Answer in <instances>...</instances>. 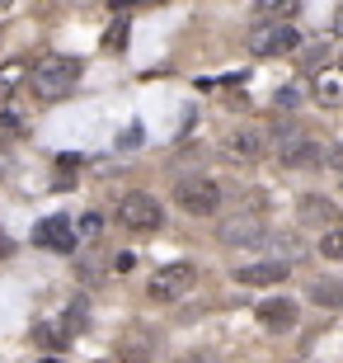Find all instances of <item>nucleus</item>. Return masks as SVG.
Listing matches in <instances>:
<instances>
[{
    "label": "nucleus",
    "mask_w": 343,
    "mask_h": 363,
    "mask_svg": "<svg viewBox=\"0 0 343 363\" xmlns=\"http://www.w3.org/2000/svg\"><path fill=\"white\" fill-rule=\"evenodd\" d=\"M80 71H85V62H76V57H42V62H33L28 85H33V94L42 104H57V99H66L76 90Z\"/></svg>",
    "instance_id": "1"
},
{
    "label": "nucleus",
    "mask_w": 343,
    "mask_h": 363,
    "mask_svg": "<svg viewBox=\"0 0 343 363\" xmlns=\"http://www.w3.org/2000/svg\"><path fill=\"white\" fill-rule=\"evenodd\" d=\"M264 236H268V217L259 203H245V208H236L216 222V241L231 245V250H254Z\"/></svg>",
    "instance_id": "2"
},
{
    "label": "nucleus",
    "mask_w": 343,
    "mask_h": 363,
    "mask_svg": "<svg viewBox=\"0 0 343 363\" xmlns=\"http://www.w3.org/2000/svg\"><path fill=\"white\" fill-rule=\"evenodd\" d=\"M273 156L287 165V170H315V165H325V147H320L310 133H301V128L273 133Z\"/></svg>",
    "instance_id": "3"
},
{
    "label": "nucleus",
    "mask_w": 343,
    "mask_h": 363,
    "mask_svg": "<svg viewBox=\"0 0 343 363\" xmlns=\"http://www.w3.org/2000/svg\"><path fill=\"white\" fill-rule=\"evenodd\" d=\"M174 203L188 217H216L221 213V184L207 175H184V179H174Z\"/></svg>",
    "instance_id": "4"
},
{
    "label": "nucleus",
    "mask_w": 343,
    "mask_h": 363,
    "mask_svg": "<svg viewBox=\"0 0 343 363\" xmlns=\"http://www.w3.org/2000/svg\"><path fill=\"white\" fill-rule=\"evenodd\" d=\"M198 288V269L193 264H165V269H156L151 279H146V297L151 302H184L188 293Z\"/></svg>",
    "instance_id": "5"
},
{
    "label": "nucleus",
    "mask_w": 343,
    "mask_h": 363,
    "mask_svg": "<svg viewBox=\"0 0 343 363\" xmlns=\"http://www.w3.org/2000/svg\"><path fill=\"white\" fill-rule=\"evenodd\" d=\"M301 48V28L291 19H264V24L250 33V52L254 57H287Z\"/></svg>",
    "instance_id": "6"
},
{
    "label": "nucleus",
    "mask_w": 343,
    "mask_h": 363,
    "mask_svg": "<svg viewBox=\"0 0 343 363\" xmlns=\"http://www.w3.org/2000/svg\"><path fill=\"white\" fill-rule=\"evenodd\" d=\"M118 222L127 231H136V236H151V231L165 227V203L156 199V194H127V199L118 203Z\"/></svg>",
    "instance_id": "7"
},
{
    "label": "nucleus",
    "mask_w": 343,
    "mask_h": 363,
    "mask_svg": "<svg viewBox=\"0 0 343 363\" xmlns=\"http://www.w3.org/2000/svg\"><path fill=\"white\" fill-rule=\"evenodd\" d=\"M33 245H42V250H52V255H76V227L66 222V213H57V217H42L38 227H33Z\"/></svg>",
    "instance_id": "8"
},
{
    "label": "nucleus",
    "mask_w": 343,
    "mask_h": 363,
    "mask_svg": "<svg viewBox=\"0 0 343 363\" xmlns=\"http://www.w3.org/2000/svg\"><path fill=\"white\" fill-rule=\"evenodd\" d=\"M268 133L264 128H236L231 137H221V151L231 156V161H240V165H254V161H264L268 156Z\"/></svg>",
    "instance_id": "9"
},
{
    "label": "nucleus",
    "mask_w": 343,
    "mask_h": 363,
    "mask_svg": "<svg viewBox=\"0 0 343 363\" xmlns=\"http://www.w3.org/2000/svg\"><path fill=\"white\" fill-rule=\"evenodd\" d=\"M287 274H291V264L259 255V259H250V264H236L231 279H236L240 288H277V283H287Z\"/></svg>",
    "instance_id": "10"
},
{
    "label": "nucleus",
    "mask_w": 343,
    "mask_h": 363,
    "mask_svg": "<svg viewBox=\"0 0 343 363\" xmlns=\"http://www.w3.org/2000/svg\"><path fill=\"white\" fill-rule=\"evenodd\" d=\"M254 321L264 325L268 335H287V330H296L301 311H296V302H291V297H264V302L254 307Z\"/></svg>",
    "instance_id": "11"
},
{
    "label": "nucleus",
    "mask_w": 343,
    "mask_h": 363,
    "mask_svg": "<svg viewBox=\"0 0 343 363\" xmlns=\"http://www.w3.org/2000/svg\"><path fill=\"white\" fill-rule=\"evenodd\" d=\"M310 94L325 108H343V67H320L310 76Z\"/></svg>",
    "instance_id": "12"
},
{
    "label": "nucleus",
    "mask_w": 343,
    "mask_h": 363,
    "mask_svg": "<svg viewBox=\"0 0 343 363\" xmlns=\"http://www.w3.org/2000/svg\"><path fill=\"white\" fill-rule=\"evenodd\" d=\"M301 222L306 227H320V231L339 227V203L325 199V194H306L301 199Z\"/></svg>",
    "instance_id": "13"
},
{
    "label": "nucleus",
    "mask_w": 343,
    "mask_h": 363,
    "mask_svg": "<svg viewBox=\"0 0 343 363\" xmlns=\"http://www.w3.org/2000/svg\"><path fill=\"white\" fill-rule=\"evenodd\" d=\"M254 250H259V255H268V259H282V264H296V259H301V241H296V236H287V231H268Z\"/></svg>",
    "instance_id": "14"
},
{
    "label": "nucleus",
    "mask_w": 343,
    "mask_h": 363,
    "mask_svg": "<svg viewBox=\"0 0 343 363\" xmlns=\"http://www.w3.org/2000/svg\"><path fill=\"white\" fill-rule=\"evenodd\" d=\"M28 76H33V67L19 62V57H14V62H0V104H10L14 94L28 85Z\"/></svg>",
    "instance_id": "15"
},
{
    "label": "nucleus",
    "mask_w": 343,
    "mask_h": 363,
    "mask_svg": "<svg viewBox=\"0 0 343 363\" xmlns=\"http://www.w3.org/2000/svg\"><path fill=\"white\" fill-rule=\"evenodd\" d=\"M156 354V330H146V325H132L127 335H122V359L127 363H146Z\"/></svg>",
    "instance_id": "16"
},
{
    "label": "nucleus",
    "mask_w": 343,
    "mask_h": 363,
    "mask_svg": "<svg viewBox=\"0 0 343 363\" xmlns=\"http://www.w3.org/2000/svg\"><path fill=\"white\" fill-rule=\"evenodd\" d=\"M310 302L325 311H343V279H315L310 283Z\"/></svg>",
    "instance_id": "17"
},
{
    "label": "nucleus",
    "mask_w": 343,
    "mask_h": 363,
    "mask_svg": "<svg viewBox=\"0 0 343 363\" xmlns=\"http://www.w3.org/2000/svg\"><path fill=\"white\" fill-rule=\"evenodd\" d=\"M90 316H94V311H90V297H85V293L71 297V307H66V325H62V330H66L71 340L85 335V330H90Z\"/></svg>",
    "instance_id": "18"
},
{
    "label": "nucleus",
    "mask_w": 343,
    "mask_h": 363,
    "mask_svg": "<svg viewBox=\"0 0 343 363\" xmlns=\"http://www.w3.org/2000/svg\"><path fill=\"white\" fill-rule=\"evenodd\" d=\"M33 345H38V350H47V354H57V350H66V345H71V335L42 321V325H33Z\"/></svg>",
    "instance_id": "19"
},
{
    "label": "nucleus",
    "mask_w": 343,
    "mask_h": 363,
    "mask_svg": "<svg viewBox=\"0 0 343 363\" xmlns=\"http://www.w3.org/2000/svg\"><path fill=\"white\" fill-rule=\"evenodd\" d=\"M254 10H259V19H291L301 10V0H254Z\"/></svg>",
    "instance_id": "20"
},
{
    "label": "nucleus",
    "mask_w": 343,
    "mask_h": 363,
    "mask_svg": "<svg viewBox=\"0 0 343 363\" xmlns=\"http://www.w3.org/2000/svg\"><path fill=\"white\" fill-rule=\"evenodd\" d=\"M325 259H334V264H343V227H330L320 231V245H315Z\"/></svg>",
    "instance_id": "21"
},
{
    "label": "nucleus",
    "mask_w": 343,
    "mask_h": 363,
    "mask_svg": "<svg viewBox=\"0 0 343 363\" xmlns=\"http://www.w3.org/2000/svg\"><path fill=\"white\" fill-rule=\"evenodd\" d=\"M141 142H146V128H141V123H132V128H122V137H118V147H122V151L141 147Z\"/></svg>",
    "instance_id": "22"
},
{
    "label": "nucleus",
    "mask_w": 343,
    "mask_h": 363,
    "mask_svg": "<svg viewBox=\"0 0 343 363\" xmlns=\"http://www.w3.org/2000/svg\"><path fill=\"white\" fill-rule=\"evenodd\" d=\"M273 104L277 108H296V104H301V90H296V85H282V90L273 94Z\"/></svg>",
    "instance_id": "23"
},
{
    "label": "nucleus",
    "mask_w": 343,
    "mask_h": 363,
    "mask_svg": "<svg viewBox=\"0 0 343 363\" xmlns=\"http://www.w3.org/2000/svg\"><path fill=\"white\" fill-rule=\"evenodd\" d=\"M99 227H104V217H99V213H85V217H80V231H85V236H99Z\"/></svg>",
    "instance_id": "24"
},
{
    "label": "nucleus",
    "mask_w": 343,
    "mask_h": 363,
    "mask_svg": "<svg viewBox=\"0 0 343 363\" xmlns=\"http://www.w3.org/2000/svg\"><path fill=\"white\" fill-rule=\"evenodd\" d=\"M325 165H330L334 175L343 179V147H330V151H325Z\"/></svg>",
    "instance_id": "25"
},
{
    "label": "nucleus",
    "mask_w": 343,
    "mask_h": 363,
    "mask_svg": "<svg viewBox=\"0 0 343 363\" xmlns=\"http://www.w3.org/2000/svg\"><path fill=\"white\" fill-rule=\"evenodd\" d=\"M122 43H127V19H118L113 33H108V48H122Z\"/></svg>",
    "instance_id": "26"
},
{
    "label": "nucleus",
    "mask_w": 343,
    "mask_h": 363,
    "mask_svg": "<svg viewBox=\"0 0 343 363\" xmlns=\"http://www.w3.org/2000/svg\"><path fill=\"white\" fill-rule=\"evenodd\" d=\"M10 170H14V156H10V147H0V179L10 175Z\"/></svg>",
    "instance_id": "27"
},
{
    "label": "nucleus",
    "mask_w": 343,
    "mask_h": 363,
    "mask_svg": "<svg viewBox=\"0 0 343 363\" xmlns=\"http://www.w3.org/2000/svg\"><path fill=\"white\" fill-rule=\"evenodd\" d=\"M174 363H211V359H207V354H202V350H193V354H179V359H174Z\"/></svg>",
    "instance_id": "28"
},
{
    "label": "nucleus",
    "mask_w": 343,
    "mask_h": 363,
    "mask_svg": "<svg viewBox=\"0 0 343 363\" xmlns=\"http://www.w3.org/2000/svg\"><path fill=\"white\" fill-rule=\"evenodd\" d=\"M10 250H14V241H10V236H5V231H0V259L10 255Z\"/></svg>",
    "instance_id": "29"
},
{
    "label": "nucleus",
    "mask_w": 343,
    "mask_h": 363,
    "mask_svg": "<svg viewBox=\"0 0 343 363\" xmlns=\"http://www.w3.org/2000/svg\"><path fill=\"white\" fill-rule=\"evenodd\" d=\"M38 363H62V359H57V354H47V359H38Z\"/></svg>",
    "instance_id": "30"
},
{
    "label": "nucleus",
    "mask_w": 343,
    "mask_h": 363,
    "mask_svg": "<svg viewBox=\"0 0 343 363\" xmlns=\"http://www.w3.org/2000/svg\"><path fill=\"white\" fill-rule=\"evenodd\" d=\"M334 28H339V33H343V10H339V19H334Z\"/></svg>",
    "instance_id": "31"
},
{
    "label": "nucleus",
    "mask_w": 343,
    "mask_h": 363,
    "mask_svg": "<svg viewBox=\"0 0 343 363\" xmlns=\"http://www.w3.org/2000/svg\"><path fill=\"white\" fill-rule=\"evenodd\" d=\"M141 5H160V0H141Z\"/></svg>",
    "instance_id": "32"
}]
</instances>
